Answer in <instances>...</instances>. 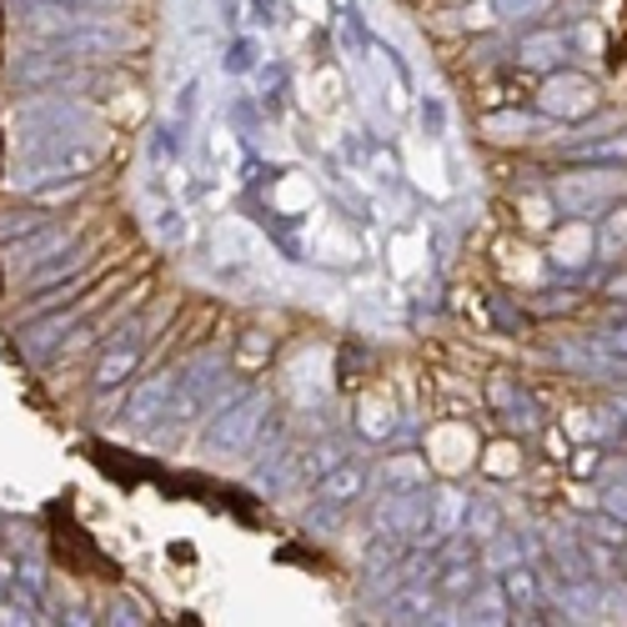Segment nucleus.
Instances as JSON below:
<instances>
[{
  "instance_id": "obj_1",
  "label": "nucleus",
  "mask_w": 627,
  "mask_h": 627,
  "mask_svg": "<svg viewBox=\"0 0 627 627\" xmlns=\"http://www.w3.org/2000/svg\"><path fill=\"white\" fill-rule=\"evenodd\" d=\"M101 156H106L101 136L76 141V146H61V151H46V156H21L11 186L15 191H41V186H56V182H80L86 172L101 166Z\"/></svg>"
},
{
  "instance_id": "obj_2",
  "label": "nucleus",
  "mask_w": 627,
  "mask_h": 627,
  "mask_svg": "<svg viewBox=\"0 0 627 627\" xmlns=\"http://www.w3.org/2000/svg\"><path fill=\"white\" fill-rule=\"evenodd\" d=\"M262 417H266V397H262V392H246L241 402H231V407L217 411V417H211V427H206L201 457H206V462H227V457H241L251 442H256V432H262Z\"/></svg>"
},
{
  "instance_id": "obj_3",
  "label": "nucleus",
  "mask_w": 627,
  "mask_h": 627,
  "mask_svg": "<svg viewBox=\"0 0 627 627\" xmlns=\"http://www.w3.org/2000/svg\"><path fill=\"white\" fill-rule=\"evenodd\" d=\"M41 46H51L56 56H70V61H106V56L131 46V35H125L121 25H106V21H96V15H86L80 25L51 35V41H41Z\"/></svg>"
},
{
  "instance_id": "obj_4",
  "label": "nucleus",
  "mask_w": 627,
  "mask_h": 627,
  "mask_svg": "<svg viewBox=\"0 0 627 627\" xmlns=\"http://www.w3.org/2000/svg\"><path fill=\"white\" fill-rule=\"evenodd\" d=\"M146 331H151V321H125L121 331H116V342L106 346V356H101V366H96V382L101 387H121L125 376H131V366L141 362V342H146Z\"/></svg>"
},
{
  "instance_id": "obj_5",
  "label": "nucleus",
  "mask_w": 627,
  "mask_h": 627,
  "mask_svg": "<svg viewBox=\"0 0 627 627\" xmlns=\"http://www.w3.org/2000/svg\"><path fill=\"white\" fill-rule=\"evenodd\" d=\"M172 397H176V372H161V376H151L141 392H131V402H125V417H131L136 427H151V422H161V417H166Z\"/></svg>"
},
{
  "instance_id": "obj_6",
  "label": "nucleus",
  "mask_w": 627,
  "mask_h": 627,
  "mask_svg": "<svg viewBox=\"0 0 627 627\" xmlns=\"http://www.w3.org/2000/svg\"><path fill=\"white\" fill-rule=\"evenodd\" d=\"M593 80H582V76H552L548 80V91H542V106H548L552 116H582L587 106H593Z\"/></svg>"
},
{
  "instance_id": "obj_7",
  "label": "nucleus",
  "mask_w": 627,
  "mask_h": 627,
  "mask_svg": "<svg viewBox=\"0 0 627 627\" xmlns=\"http://www.w3.org/2000/svg\"><path fill=\"white\" fill-rule=\"evenodd\" d=\"M70 246V227H41V231H31V241H15L11 246V262L15 266H46V256H56V251H66Z\"/></svg>"
},
{
  "instance_id": "obj_8",
  "label": "nucleus",
  "mask_w": 627,
  "mask_h": 627,
  "mask_svg": "<svg viewBox=\"0 0 627 627\" xmlns=\"http://www.w3.org/2000/svg\"><path fill=\"white\" fill-rule=\"evenodd\" d=\"M70 321H76V317H70V311H56V317L35 321V327L21 337V352L31 356V362H46V356H51V346H56L61 337H66V331H70Z\"/></svg>"
},
{
  "instance_id": "obj_9",
  "label": "nucleus",
  "mask_w": 627,
  "mask_h": 627,
  "mask_svg": "<svg viewBox=\"0 0 627 627\" xmlns=\"http://www.w3.org/2000/svg\"><path fill=\"white\" fill-rule=\"evenodd\" d=\"M562 35H527L522 46H517V61H527V66H558L562 61Z\"/></svg>"
},
{
  "instance_id": "obj_10",
  "label": "nucleus",
  "mask_w": 627,
  "mask_h": 627,
  "mask_svg": "<svg viewBox=\"0 0 627 627\" xmlns=\"http://www.w3.org/2000/svg\"><path fill=\"white\" fill-rule=\"evenodd\" d=\"M151 231H156V241H166V246H186V241H191V221H186L182 211H172V206L151 211Z\"/></svg>"
},
{
  "instance_id": "obj_11",
  "label": "nucleus",
  "mask_w": 627,
  "mask_h": 627,
  "mask_svg": "<svg viewBox=\"0 0 627 627\" xmlns=\"http://www.w3.org/2000/svg\"><path fill=\"white\" fill-rule=\"evenodd\" d=\"M432 613V597L422 593V587H407V593H397L387 603V617L392 623H417V617H427Z\"/></svg>"
},
{
  "instance_id": "obj_12",
  "label": "nucleus",
  "mask_w": 627,
  "mask_h": 627,
  "mask_svg": "<svg viewBox=\"0 0 627 627\" xmlns=\"http://www.w3.org/2000/svg\"><path fill=\"white\" fill-rule=\"evenodd\" d=\"M321 502H352L356 492H362V472L356 468H331V477L321 482Z\"/></svg>"
},
{
  "instance_id": "obj_13",
  "label": "nucleus",
  "mask_w": 627,
  "mask_h": 627,
  "mask_svg": "<svg viewBox=\"0 0 627 627\" xmlns=\"http://www.w3.org/2000/svg\"><path fill=\"white\" fill-rule=\"evenodd\" d=\"M468 513V497L462 492H437V522H432V532L437 537H452L457 532V517Z\"/></svg>"
},
{
  "instance_id": "obj_14",
  "label": "nucleus",
  "mask_w": 627,
  "mask_h": 627,
  "mask_svg": "<svg viewBox=\"0 0 627 627\" xmlns=\"http://www.w3.org/2000/svg\"><path fill=\"white\" fill-rule=\"evenodd\" d=\"M502 597L517 607H532L537 603V582L527 568H507V578H502Z\"/></svg>"
},
{
  "instance_id": "obj_15",
  "label": "nucleus",
  "mask_w": 627,
  "mask_h": 627,
  "mask_svg": "<svg viewBox=\"0 0 627 627\" xmlns=\"http://www.w3.org/2000/svg\"><path fill=\"white\" fill-rule=\"evenodd\" d=\"M46 227V211H35V206H25V211H11V217L0 221V241H11V237H31V231Z\"/></svg>"
},
{
  "instance_id": "obj_16",
  "label": "nucleus",
  "mask_w": 627,
  "mask_h": 627,
  "mask_svg": "<svg viewBox=\"0 0 627 627\" xmlns=\"http://www.w3.org/2000/svg\"><path fill=\"white\" fill-rule=\"evenodd\" d=\"M487 131H492V136H497V141H502V131H513V136H507V141H517V136H522V131H532V121H527V116H492V121H487Z\"/></svg>"
},
{
  "instance_id": "obj_17",
  "label": "nucleus",
  "mask_w": 627,
  "mask_h": 627,
  "mask_svg": "<svg viewBox=\"0 0 627 627\" xmlns=\"http://www.w3.org/2000/svg\"><path fill=\"white\" fill-rule=\"evenodd\" d=\"M80 266H86V251H70L66 262H51V266H41V282H56V276H66V272H80Z\"/></svg>"
},
{
  "instance_id": "obj_18",
  "label": "nucleus",
  "mask_w": 627,
  "mask_h": 627,
  "mask_svg": "<svg viewBox=\"0 0 627 627\" xmlns=\"http://www.w3.org/2000/svg\"><path fill=\"white\" fill-rule=\"evenodd\" d=\"M15 578H21V587L25 593H41V587H46V568H41V562H21V568H15Z\"/></svg>"
},
{
  "instance_id": "obj_19",
  "label": "nucleus",
  "mask_w": 627,
  "mask_h": 627,
  "mask_svg": "<svg viewBox=\"0 0 627 627\" xmlns=\"http://www.w3.org/2000/svg\"><path fill=\"white\" fill-rule=\"evenodd\" d=\"M548 0H497V15L502 21H517V15H532V11H542Z\"/></svg>"
},
{
  "instance_id": "obj_20",
  "label": "nucleus",
  "mask_w": 627,
  "mask_h": 627,
  "mask_svg": "<svg viewBox=\"0 0 627 627\" xmlns=\"http://www.w3.org/2000/svg\"><path fill=\"white\" fill-rule=\"evenodd\" d=\"M587 527H593V532L603 537V542H627V527H623V522H613V517H593Z\"/></svg>"
},
{
  "instance_id": "obj_21",
  "label": "nucleus",
  "mask_w": 627,
  "mask_h": 627,
  "mask_svg": "<svg viewBox=\"0 0 627 627\" xmlns=\"http://www.w3.org/2000/svg\"><path fill=\"white\" fill-rule=\"evenodd\" d=\"M227 70H251V41H237V46H231Z\"/></svg>"
},
{
  "instance_id": "obj_22",
  "label": "nucleus",
  "mask_w": 627,
  "mask_h": 627,
  "mask_svg": "<svg viewBox=\"0 0 627 627\" xmlns=\"http://www.w3.org/2000/svg\"><path fill=\"white\" fill-rule=\"evenodd\" d=\"M492 527H497V513H492V507H482V513L472 517L468 532H472V537H492Z\"/></svg>"
},
{
  "instance_id": "obj_23",
  "label": "nucleus",
  "mask_w": 627,
  "mask_h": 627,
  "mask_svg": "<svg viewBox=\"0 0 627 627\" xmlns=\"http://www.w3.org/2000/svg\"><path fill=\"white\" fill-rule=\"evenodd\" d=\"M106 623H146V617H141V607H136V603H116Z\"/></svg>"
},
{
  "instance_id": "obj_24",
  "label": "nucleus",
  "mask_w": 627,
  "mask_h": 627,
  "mask_svg": "<svg viewBox=\"0 0 627 627\" xmlns=\"http://www.w3.org/2000/svg\"><path fill=\"white\" fill-rule=\"evenodd\" d=\"M513 562H517L513 542H497V548H492V568H513Z\"/></svg>"
},
{
  "instance_id": "obj_25",
  "label": "nucleus",
  "mask_w": 627,
  "mask_h": 627,
  "mask_svg": "<svg viewBox=\"0 0 627 627\" xmlns=\"http://www.w3.org/2000/svg\"><path fill=\"white\" fill-rule=\"evenodd\" d=\"M607 513L627 517V487H613V492H607Z\"/></svg>"
},
{
  "instance_id": "obj_26",
  "label": "nucleus",
  "mask_w": 627,
  "mask_h": 627,
  "mask_svg": "<svg viewBox=\"0 0 627 627\" xmlns=\"http://www.w3.org/2000/svg\"><path fill=\"white\" fill-rule=\"evenodd\" d=\"M447 587H452V593H457V587H472V572H468V568H457V572H447Z\"/></svg>"
},
{
  "instance_id": "obj_27",
  "label": "nucleus",
  "mask_w": 627,
  "mask_h": 627,
  "mask_svg": "<svg viewBox=\"0 0 627 627\" xmlns=\"http://www.w3.org/2000/svg\"><path fill=\"white\" fill-rule=\"evenodd\" d=\"M617 352H627V331H623V337H617Z\"/></svg>"
}]
</instances>
